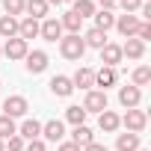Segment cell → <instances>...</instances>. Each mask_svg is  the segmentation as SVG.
<instances>
[{"instance_id":"obj_18","label":"cell","mask_w":151,"mask_h":151,"mask_svg":"<svg viewBox=\"0 0 151 151\" xmlns=\"http://www.w3.org/2000/svg\"><path fill=\"white\" fill-rule=\"evenodd\" d=\"M80 39H83V45H86V47H98V50H101V47L107 45V33H104V30H98V27L86 30V33H83Z\"/></svg>"},{"instance_id":"obj_24","label":"cell","mask_w":151,"mask_h":151,"mask_svg":"<svg viewBox=\"0 0 151 151\" xmlns=\"http://www.w3.org/2000/svg\"><path fill=\"white\" fill-rule=\"evenodd\" d=\"M92 18H95V27H98V30H104V33L116 27V15H113L110 9H101V12H95Z\"/></svg>"},{"instance_id":"obj_6","label":"cell","mask_w":151,"mask_h":151,"mask_svg":"<svg viewBox=\"0 0 151 151\" xmlns=\"http://www.w3.org/2000/svg\"><path fill=\"white\" fill-rule=\"evenodd\" d=\"M39 36H42L45 42H59V39H62V24H59V18H45V21L39 24Z\"/></svg>"},{"instance_id":"obj_40","label":"cell","mask_w":151,"mask_h":151,"mask_svg":"<svg viewBox=\"0 0 151 151\" xmlns=\"http://www.w3.org/2000/svg\"><path fill=\"white\" fill-rule=\"evenodd\" d=\"M62 3H74V0H62Z\"/></svg>"},{"instance_id":"obj_28","label":"cell","mask_w":151,"mask_h":151,"mask_svg":"<svg viewBox=\"0 0 151 151\" xmlns=\"http://www.w3.org/2000/svg\"><path fill=\"white\" fill-rule=\"evenodd\" d=\"M18 133V127H15V119H9V116H0V139H9V136H15Z\"/></svg>"},{"instance_id":"obj_26","label":"cell","mask_w":151,"mask_h":151,"mask_svg":"<svg viewBox=\"0 0 151 151\" xmlns=\"http://www.w3.org/2000/svg\"><path fill=\"white\" fill-rule=\"evenodd\" d=\"M148 83H151V68H148V65H139V68L133 71V77H130V86L142 89V86H148Z\"/></svg>"},{"instance_id":"obj_1","label":"cell","mask_w":151,"mask_h":151,"mask_svg":"<svg viewBox=\"0 0 151 151\" xmlns=\"http://www.w3.org/2000/svg\"><path fill=\"white\" fill-rule=\"evenodd\" d=\"M59 53H62L65 59H80V56L86 53V45H83L80 33H68V36H62V39H59Z\"/></svg>"},{"instance_id":"obj_13","label":"cell","mask_w":151,"mask_h":151,"mask_svg":"<svg viewBox=\"0 0 151 151\" xmlns=\"http://www.w3.org/2000/svg\"><path fill=\"white\" fill-rule=\"evenodd\" d=\"M24 59H27V71H30V74H42V71L47 68V53H45V50H30Z\"/></svg>"},{"instance_id":"obj_5","label":"cell","mask_w":151,"mask_h":151,"mask_svg":"<svg viewBox=\"0 0 151 151\" xmlns=\"http://www.w3.org/2000/svg\"><path fill=\"white\" fill-rule=\"evenodd\" d=\"M139 18L136 15H130V12H124V15H116V30L124 36V39H133L136 36V30H139Z\"/></svg>"},{"instance_id":"obj_19","label":"cell","mask_w":151,"mask_h":151,"mask_svg":"<svg viewBox=\"0 0 151 151\" xmlns=\"http://www.w3.org/2000/svg\"><path fill=\"white\" fill-rule=\"evenodd\" d=\"M18 136H21V139H42V122L24 119V124L18 127Z\"/></svg>"},{"instance_id":"obj_8","label":"cell","mask_w":151,"mask_h":151,"mask_svg":"<svg viewBox=\"0 0 151 151\" xmlns=\"http://www.w3.org/2000/svg\"><path fill=\"white\" fill-rule=\"evenodd\" d=\"M139 101H142V89H136V86H122L119 89V104L124 110H136Z\"/></svg>"},{"instance_id":"obj_27","label":"cell","mask_w":151,"mask_h":151,"mask_svg":"<svg viewBox=\"0 0 151 151\" xmlns=\"http://www.w3.org/2000/svg\"><path fill=\"white\" fill-rule=\"evenodd\" d=\"M74 15H80V18H92L95 15V3L92 0H74Z\"/></svg>"},{"instance_id":"obj_35","label":"cell","mask_w":151,"mask_h":151,"mask_svg":"<svg viewBox=\"0 0 151 151\" xmlns=\"http://www.w3.org/2000/svg\"><path fill=\"white\" fill-rule=\"evenodd\" d=\"M59 151H83V148H80V145H74V142H62Z\"/></svg>"},{"instance_id":"obj_20","label":"cell","mask_w":151,"mask_h":151,"mask_svg":"<svg viewBox=\"0 0 151 151\" xmlns=\"http://www.w3.org/2000/svg\"><path fill=\"white\" fill-rule=\"evenodd\" d=\"M36 36H39V21H36V18H24V21H18V39L30 42V39H36Z\"/></svg>"},{"instance_id":"obj_33","label":"cell","mask_w":151,"mask_h":151,"mask_svg":"<svg viewBox=\"0 0 151 151\" xmlns=\"http://www.w3.org/2000/svg\"><path fill=\"white\" fill-rule=\"evenodd\" d=\"M136 39H139V42H148V39H151V24H148V21H142V24H139Z\"/></svg>"},{"instance_id":"obj_11","label":"cell","mask_w":151,"mask_h":151,"mask_svg":"<svg viewBox=\"0 0 151 151\" xmlns=\"http://www.w3.org/2000/svg\"><path fill=\"white\" fill-rule=\"evenodd\" d=\"M50 92H53L56 98H68V95L74 92L71 77H65V74H56V77H50Z\"/></svg>"},{"instance_id":"obj_39","label":"cell","mask_w":151,"mask_h":151,"mask_svg":"<svg viewBox=\"0 0 151 151\" xmlns=\"http://www.w3.org/2000/svg\"><path fill=\"white\" fill-rule=\"evenodd\" d=\"M0 151H6V148H3V139H0Z\"/></svg>"},{"instance_id":"obj_22","label":"cell","mask_w":151,"mask_h":151,"mask_svg":"<svg viewBox=\"0 0 151 151\" xmlns=\"http://www.w3.org/2000/svg\"><path fill=\"white\" fill-rule=\"evenodd\" d=\"M18 36V18L0 15V39H15Z\"/></svg>"},{"instance_id":"obj_41","label":"cell","mask_w":151,"mask_h":151,"mask_svg":"<svg viewBox=\"0 0 151 151\" xmlns=\"http://www.w3.org/2000/svg\"><path fill=\"white\" fill-rule=\"evenodd\" d=\"M136 151H148V148H136Z\"/></svg>"},{"instance_id":"obj_2","label":"cell","mask_w":151,"mask_h":151,"mask_svg":"<svg viewBox=\"0 0 151 151\" xmlns=\"http://www.w3.org/2000/svg\"><path fill=\"white\" fill-rule=\"evenodd\" d=\"M122 119V124L127 127V133H142L145 130V124H148V116H145V110H127L124 116H119Z\"/></svg>"},{"instance_id":"obj_16","label":"cell","mask_w":151,"mask_h":151,"mask_svg":"<svg viewBox=\"0 0 151 151\" xmlns=\"http://www.w3.org/2000/svg\"><path fill=\"white\" fill-rule=\"evenodd\" d=\"M122 56H127V59H142V56H145V42H139L136 36L127 39V42L122 45Z\"/></svg>"},{"instance_id":"obj_23","label":"cell","mask_w":151,"mask_h":151,"mask_svg":"<svg viewBox=\"0 0 151 151\" xmlns=\"http://www.w3.org/2000/svg\"><path fill=\"white\" fill-rule=\"evenodd\" d=\"M139 148V133H119L116 151H136Z\"/></svg>"},{"instance_id":"obj_37","label":"cell","mask_w":151,"mask_h":151,"mask_svg":"<svg viewBox=\"0 0 151 151\" xmlns=\"http://www.w3.org/2000/svg\"><path fill=\"white\" fill-rule=\"evenodd\" d=\"M83 151H107V145H101V142H92V145H86Z\"/></svg>"},{"instance_id":"obj_30","label":"cell","mask_w":151,"mask_h":151,"mask_svg":"<svg viewBox=\"0 0 151 151\" xmlns=\"http://www.w3.org/2000/svg\"><path fill=\"white\" fill-rule=\"evenodd\" d=\"M3 9H6V15L18 18V15H24V0H3Z\"/></svg>"},{"instance_id":"obj_38","label":"cell","mask_w":151,"mask_h":151,"mask_svg":"<svg viewBox=\"0 0 151 151\" xmlns=\"http://www.w3.org/2000/svg\"><path fill=\"white\" fill-rule=\"evenodd\" d=\"M45 3H47V6H50V3H56V6H59V3H62V0H45Z\"/></svg>"},{"instance_id":"obj_4","label":"cell","mask_w":151,"mask_h":151,"mask_svg":"<svg viewBox=\"0 0 151 151\" xmlns=\"http://www.w3.org/2000/svg\"><path fill=\"white\" fill-rule=\"evenodd\" d=\"M107 92H101V89H89L86 92V98H83V110L86 113H104L107 110Z\"/></svg>"},{"instance_id":"obj_12","label":"cell","mask_w":151,"mask_h":151,"mask_svg":"<svg viewBox=\"0 0 151 151\" xmlns=\"http://www.w3.org/2000/svg\"><path fill=\"white\" fill-rule=\"evenodd\" d=\"M101 62H104L107 68H116V65L122 62V45H113V42H107V45L101 47Z\"/></svg>"},{"instance_id":"obj_14","label":"cell","mask_w":151,"mask_h":151,"mask_svg":"<svg viewBox=\"0 0 151 151\" xmlns=\"http://www.w3.org/2000/svg\"><path fill=\"white\" fill-rule=\"evenodd\" d=\"M98 127H101L104 133H116V130L122 127V119H119L113 110H104V113H98Z\"/></svg>"},{"instance_id":"obj_21","label":"cell","mask_w":151,"mask_h":151,"mask_svg":"<svg viewBox=\"0 0 151 151\" xmlns=\"http://www.w3.org/2000/svg\"><path fill=\"white\" fill-rule=\"evenodd\" d=\"M113 83H116V68L101 65L95 71V86H101V92H107V86H113Z\"/></svg>"},{"instance_id":"obj_17","label":"cell","mask_w":151,"mask_h":151,"mask_svg":"<svg viewBox=\"0 0 151 151\" xmlns=\"http://www.w3.org/2000/svg\"><path fill=\"white\" fill-rule=\"evenodd\" d=\"M71 142H74V145H80V148L92 145V142H95V133H92V127H86V124H77V127L71 130Z\"/></svg>"},{"instance_id":"obj_36","label":"cell","mask_w":151,"mask_h":151,"mask_svg":"<svg viewBox=\"0 0 151 151\" xmlns=\"http://www.w3.org/2000/svg\"><path fill=\"white\" fill-rule=\"evenodd\" d=\"M98 3H101V9H110L113 12V6H119V0H98Z\"/></svg>"},{"instance_id":"obj_10","label":"cell","mask_w":151,"mask_h":151,"mask_svg":"<svg viewBox=\"0 0 151 151\" xmlns=\"http://www.w3.org/2000/svg\"><path fill=\"white\" fill-rule=\"evenodd\" d=\"M42 136H45L47 142H62V136H65V124H62L59 119H50V122L42 124Z\"/></svg>"},{"instance_id":"obj_9","label":"cell","mask_w":151,"mask_h":151,"mask_svg":"<svg viewBox=\"0 0 151 151\" xmlns=\"http://www.w3.org/2000/svg\"><path fill=\"white\" fill-rule=\"evenodd\" d=\"M3 53L9 56V59H24L27 53H30V47H27V42L24 39H6V45H3Z\"/></svg>"},{"instance_id":"obj_32","label":"cell","mask_w":151,"mask_h":151,"mask_svg":"<svg viewBox=\"0 0 151 151\" xmlns=\"http://www.w3.org/2000/svg\"><path fill=\"white\" fill-rule=\"evenodd\" d=\"M142 3H145V0H119V6H122L124 12H130V15H133V12H139V6H142Z\"/></svg>"},{"instance_id":"obj_29","label":"cell","mask_w":151,"mask_h":151,"mask_svg":"<svg viewBox=\"0 0 151 151\" xmlns=\"http://www.w3.org/2000/svg\"><path fill=\"white\" fill-rule=\"evenodd\" d=\"M86 116H89V113H86L83 107H68V110H65V119H68L74 127H77V124H83V122H86Z\"/></svg>"},{"instance_id":"obj_7","label":"cell","mask_w":151,"mask_h":151,"mask_svg":"<svg viewBox=\"0 0 151 151\" xmlns=\"http://www.w3.org/2000/svg\"><path fill=\"white\" fill-rule=\"evenodd\" d=\"M71 83H74V89H92L95 86V68H89V65H80L77 71H74V77H71Z\"/></svg>"},{"instance_id":"obj_34","label":"cell","mask_w":151,"mask_h":151,"mask_svg":"<svg viewBox=\"0 0 151 151\" xmlns=\"http://www.w3.org/2000/svg\"><path fill=\"white\" fill-rule=\"evenodd\" d=\"M24 151H47V148H45V139H30L24 145Z\"/></svg>"},{"instance_id":"obj_3","label":"cell","mask_w":151,"mask_h":151,"mask_svg":"<svg viewBox=\"0 0 151 151\" xmlns=\"http://www.w3.org/2000/svg\"><path fill=\"white\" fill-rule=\"evenodd\" d=\"M27 110H30V104L24 95H9L3 101V116H9V119H21V116H27Z\"/></svg>"},{"instance_id":"obj_31","label":"cell","mask_w":151,"mask_h":151,"mask_svg":"<svg viewBox=\"0 0 151 151\" xmlns=\"http://www.w3.org/2000/svg\"><path fill=\"white\" fill-rule=\"evenodd\" d=\"M3 148H6V151H24V139L15 133V136H9V139H6V145H3Z\"/></svg>"},{"instance_id":"obj_15","label":"cell","mask_w":151,"mask_h":151,"mask_svg":"<svg viewBox=\"0 0 151 151\" xmlns=\"http://www.w3.org/2000/svg\"><path fill=\"white\" fill-rule=\"evenodd\" d=\"M47 3L45 0H24V12H27V18H36V21H45L47 18Z\"/></svg>"},{"instance_id":"obj_25","label":"cell","mask_w":151,"mask_h":151,"mask_svg":"<svg viewBox=\"0 0 151 151\" xmlns=\"http://www.w3.org/2000/svg\"><path fill=\"white\" fill-rule=\"evenodd\" d=\"M59 24H62V30H68V33H80V24H83V18L80 15H74L71 9L59 18Z\"/></svg>"},{"instance_id":"obj_42","label":"cell","mask_w":151,"mask_h":151,"mask_svg":"<svg viewBox=\"0 0 151 151\" xmlns=\"http://www.w3.org/2000/svg\"><path fill=\"white\" fill-rule=\"evenodd\" d=\"M0 56H3V47H0Z\"/></svg>"}]
</instances>
